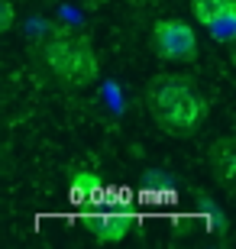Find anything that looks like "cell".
Returning <instances> with one entry per match:
<instances>
[{
	"mask_svg": "<svg viewBox=\"0 0 236 249\" xmlns=\"http://www.w3.org/2000/svg\"><path fill=\"white\" fill-rule=\"evenodd\" d=\"M145 104L152 120L172 136L194 133L207 117V101L194 91L188 78H178V74H159L145 91Z\"/></svg>",
	"mask_w": 236,
	"mask_h": 249,
	"instance_id": "obj_1",
	"label": "cell"
},
{
	"mask_svg": "<svg viewBox=\"0 0 236 249\" xmlns=\"http://www.w3.org/2000/svg\"><path fill=\"white\" fill-rule=\"evenodd\" d=\"M42 58L68 84H91V81H97V74H100V65H97L91 42L84 36L68 33V29L49 33V39L42 42Z\"/></svg>",
	"mask_w": 236,
	"mask_h": 249,
	"instance_id": "obj_2",
	"label": "cell"
},
{
	"mask_svg": "<svg viewBox=\"0 0 236 249\" xmlns=\"http://www.w3.org/2000/svg\"><path fill=\"white\" fill-rule=\"evenodd\" d=\"M155 49L159 55L168 58V62H188V58L198 55V36L194 29L182 19H162L155 26Z\"/></svg>",
	"mask_w": 236,
	"mask_h": 249,
	"instance_id": "obj_3",
	"label": "cell"
},
{
	"mask_svg": "<svg viewBox=\"0 0 236 249\" xmlns=\"http://www.w3.org/2000/svg\"><path fill=\"white\" fill-rule=\"evenodd\" d=\"M194 17L220 39H230L236 23V0H191Z\"/></svg>",
	"mask_w": 236,
	"mask_h": 249,
	"instance_id": "obj_4",
	"label": "cell"
},
{
	"mask_svg": "<svg viewBox=\"0 0 236 249\" xmlns=\"http://www.w3.org/2000/svg\"><path fill=\"white\" fill-rule=\"evenodd\" d=\"M210 162H214V168H217L220 181H233V175H236V152H233V142H230V139L214 142V149H210Z\"/></svg>",
	"mask_w": 236,
	"mask_h": 249,
	"instance_id": "obj_5",
	"label": "cell"
},
{
	"mask_svg": "<svg viewBox=\"0 0 236 249\" xmlns=\"http://www.w3.org/2000/svg\"><path fill=\"white\" fill-rule=\"evenodd\" d=\"M10 26H13V7L7 0H0V33H7Z\"/></svg>",
	"mask_w": 236,
	"mask_h": 249,
	"instance_id": "obj_6",
	"label": "cell"
}]
</instances>
